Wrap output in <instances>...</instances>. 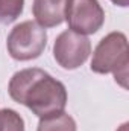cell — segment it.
<instances>
[{
  "label": "cell",
  "instance_id": "11",
  "mask_svg": "<svg viewBox=\"0 0 129 131\" xmlns=\"http://www.w3.org/2000/svg\"><path fill=\"white\" fill-rule=\"evenodd\" d=\"M119 131H128V124H123L122 127H120V130Z\"/></svg>",
  "mask_w": 129,
  "mask_h": 131
},
{
  "label": "cell",
  "instance_id": "1",
  "mask_svg": "<svg viewBox=\"0 0 129 131\" xmlns=\"http://www.w3.org/2000/svg\"><path fill=\"white\" fill-rule=\"evenodd\" d=\"M8 92L15 102L26 105L40 119L62 113L67 105L65 85L38 67L14 73Z\"/></svg>",
  "mask_w": 129,
  "mask_h": 131
},
{
  "label": "cell",
  "instance_id": "6",
  "mask_svg": "<svg viewBox=\"0 0 129 131\" xmlns=\"http://www.w3.org/2000/svg\"><path fill=\"white\" fill-rule=\"evenodd\" d=\"M67 0H33L32 12L38 25L55 28L64 21Z\"/></svg>",
  "mask_w": 129,
  "mask_h": 131
},
{
  "label": "cell",
  "instance_id": "2",
  "mask_svg": "<svg viewBox=\"0 0 129 131\" xmlns=\"http://www.w3.org/2000/svg\"><path fill=\"white\" fill-rule=\"evenodd\" d=\"M129 46L123 32H111L105 35L93 52L91 70L99 75L112 73L115 82L128 89Z\"/></svg>",
  "mask_w": 129,
  "mask_h": 131
},
{
  "label": "cell",
  "instance_id": "8",
  "mask_svg": "<svg viewBox=\"0 0 129 131\" xmlns=\"http://www.w3.org/2000/svg\"><path fill=\"white\" fill-rule=\"evenodd\" d=\"M24 0H0V23L9 25L23 12Z\"/></svg>",
  "mask_w": 129,
  "mask_h": 131
},
{
  "label": "cell",
  "instance_id": "10",
  "mask_svg": "<svg viewBox=\"0 0 129 131\" xmlns=\"http://www.w3.org/2000/svg\"><path fill=\"white\" fill-rule=\"evenodd\" d=\"M111 2L117 6H122V8H126L129 5V0H111Z\"/></svg>",
  "mask_w": 129,
  "mask_h": 131
},
{
  "label": "cell",
  "instance_id": "4",
  "mask_svg": "<svg viewBox=\"0 0 129 131\" xmlns=\"http://www.w3.org/2000/svg\"><path fill=\"white\" fill-rule=\"evenodd\" d=\"M64 20L70 31L90 35L103 26L105 11L99 0H67Z\"/></svg>",
  "mask_w": 129,
  "mask_h": 131
},
{
  "label": "cell",
  "instance_id": "7",
  "mask_svg": "<svg viewBox=\"0 0 129 131\" xmlns=\"http://www.w3.org/2000/svg\"><path fill=\"white\" fill-rule=\"evenodd\" d=\"M36 131H76V122L70 114L62 111L49 117H41Z\"/></svg>",
  "mask_w": 129,
  "mask_h": 131
},
{
  "label": "cell",
  "instance_id": "3",
  "mask_svg": "<svg viewBox=\"0 0 129 131\" xmlns=\"http://www.w3.org/2000/svg\"><path fill=\"white\" fill-rule=\"evenodd\" d=\"M47 44V32L36 21L26 20L12 28L8 35L6 47L17 61H31L38 58Z\"/></svg>",
  "mask_w": 129,
  "mask_h": 131
},
{
  "label": "cell",
  "instance_id": "9",
  "mask_svg": "<svg viewBox=\"0 0 129 131\" xmlns=\"http://www.w3.org/2000/svg\"><path fill=\"white\" fill-rule=\"evenodd\" d=\"M0 131H24L23 117L12 108L0 110Z\"/></svg>",
  "mask_w": 129,
  "mask_h": 131
},
{
  "label": "cell",
  "instance_id": "5",
  "mask_svg": "<svg viewBox=\"0 0 129 131\" xmlns=\"http://www.w3.org/2000/svg\"><path fill=\"white\" fill-rule=\"evenodd\" d=\"M91 53V43L87 35L74 31L61 32L53 44V58L65 70H74L84 64Z\"/></svg>",
  "mask_w": 129,
  "mask_h": 131
}]
</instances>
